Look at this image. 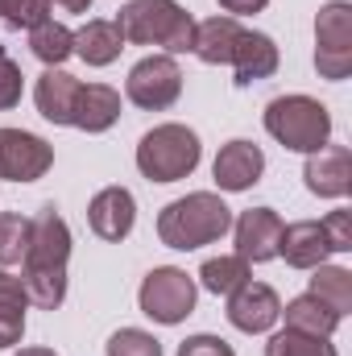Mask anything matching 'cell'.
Segmentation results:
<instances>
[{"label": "cell", "instance_id": "obj_1", "mask_svg": "<svg viewBox=\"0 0 352 356\" xmlns=\"http://www.w3.org/2000/svg\"><path fill=\"white\" fill-rule=\"evenodd\" d=\"M67 261H71V228L54 207H42L29 232V249L21 257V282L33 307L54 311L67 298Z\"/></svg>", "mask_w": 352, "mask_h": 356}, {"label": "cell", "instance_id": "obj_2", "mask_svg": "<svg viewBox=\"0 0 352 356\" xmlns=\"http://www.w3.org/2000/svg\"><path fill=\"white\" fill-rule=\"evenodd\" d=\"M232 232V207L216 195V191H191L175 203L162 207L158 216V236L166 249L191 253L203 245H216Z\"/></svg>", "mask_w": 352, "mask_h": 356}, {"label": "cell", "instance_id": "obj_3", "mask_svg": "<svg viewBox=\"0 0 352 356\" xmlns=\"http://www.w3.org/2000/svg\"><path fill=\"white\" fill-rule=\"evenodd\" d=\"M116 29L133 46H162L170 58L191 54L195 42V17L178 0H129L116 13Z\"/></svg>", "mask_w": 352, "mask_h": 356}, {"label": "cell", "instance_id": "obj_4", "mask_svg": "<svg viewBox=\"0 0 352 356\" xmlns=\"http://www.w3.org/2000/svg\"><path fill=\"white\" fill-rule=\"evenodd\" d=\"M265 133L294 154H315L332 137V112L311 95H278L265 104Z\"/></svg>", "mask_w": 352, "mask_h": 356}, {"label": "cell", "instance_id": "obj_5", "mask_svg": "<svg viewBox=\"0 0 352 356\" xmlns=\"http://www.w3.org/2000/svg\"><path fill=\"white\" fill-rule=\"evenodd\" d=\"M203 158V145L195 137V129L186 124H158L137 141V170L150 182H178V178L195 175Z\"/></svg>", "mask_w": 352, "mask_h": 356}, {"label": "cell", "instance_id": "obj_6", "mask_svg": "<svg viewBox=\"0 0 352 356\" xmlns=\"http://www.w3.org/2000/svg\"><path fill=\"white\" fill-rule=\"evenodd\" d=\"M315 71L332 83L352 75V4L328 0L315 17Z\"/></svg>", "mask_w": 352, "mask_h": 356}, {"label": "cell", "instance_id": "obj_7", "mask_svg": "<svg viewBox=\"0 0 352 356\" xmlns=\"http://www.w3.org/2000/svg\"><path fill=\"white\" fill-rule=\"evenodd\" d=\"M195 298H199L195 277H186V269H175V266L150 269L145 282H141V290H137L141 311H145L154 323H166V327L182 323V319L195 311Z\"/></svg>", "mask_w": 352, "mask_h": 356}, {"label": "cell", "instance_id": "obj_8", "mask_svg": "<svg viewBox=\"0 0 352 356\" xmlns=\"http://www.w3.org/2000/svg\"><path fill=\"white\" fill-rule=\"evenodd\" d=\"M125 95H129L137 108H145V112H166V108H175L178 95H182V71H178V63L170 54H150V58H141V63L129 71V79H125Z\"/></svg>", "mask_w": 352, "mask_h": 356}, {"label": "cell", "instance_id": "obj_9", "mask_svg": "<svg viewBox=\"0 0 352 356\" xmlns=\"http://www.w3.org/2000/svg\"><path fill=\"white\" fill-rule=\"evenodd\" d=\"M54 166V145L25 129H0V178L4 182H38Z\"/></svg>", "mask_w": 352, "mask_h": 356}, {"label": "cell", "instance_id": "obj_10", "mask_svg": "<svg viewBox=\"0 0 352 356\" xmlns=\"http://www.w3.org/2000/svg\"><path fill=\"white\" fill-rule=\"evenodd\" d=\"M278 319H282V298H278L273 286L249 277L245 286H237V290L228 294V323H232L237 332L262 336V332H269Z\"/></svg>", "mask_w": 352, "mask_h": 356}, {"label": "cell", "instance_id": "obj_11", "mask_svg": "<svg viewBox=\"0 0 352 356\" xmlns=\"http://www.w3.org/2000/svg\"><path fill=\"white\" fill-rule=\"evenodd\" d=\"M232 236H237V253L249 266H262L278 257V236H282V216L273 207H249L232 220Z\"/></svg>", "mask_w": 352, "mask_h": 356}, {"label": "cell", "instance_id": "obj_12", "mask_svg": "<svg viewBox=\"0 0 352 356\" xmlns=\"http://www.w3.org/2000/svg\"><path fill=\"white\" fill-rule=\"evenodd\" d=\"M88 224L99 241H125L137 224V199L125 186H104L88 203Z\"/></svg>", "mask_w": 352, "mask_h": 356}, {"label": "cell", "instance_id": "obj_13", "mask_svg": "<svg viewBox=\"0 0 352 356\" xmlns=\"http://www.w3.org/2000/svg\"><path fill=\"white\" fill-rule=\"evenodd\" d=\"M307 191L319 195V199H344L352 191V154L349 145H323L315 154H307Z\"/></svg>", "mask_w": 352, "mask_h": 356}, {"label": "cell", "instance_id": "obj_14", "mask_svg": "<svg viewBox=\"0 0 352 356\" xmlns=\"http://www.w3.org/2000/svg\"><path fill=\"white\" fill-rule=\"evenodd\" d=\"M211 175H216V186L220 191H249L253 182H262L265 175V154L262 145H253V141H228L220 154H216V166H211Z\"/></svg>", "mask_w": 352, "mask_h": 356}, {"label": "cell", "instance_id": "obj_15", "mask_svg": "<svg viewBox=\"0 0 352 356\" xmlns=\"http://www.w3.org/2000/svg\"><path fill=\"white\" fill-rule=\"evenodd\" d=\"M278 257H286V266L294 269H315L332 257V245L323 236L319 220H298V224H282L278 236Z\"/></svg>", "mask_w": 352, "mask_h": 356}, {"label": "cell", "instance_id": "obj_16", "mask_svg": "<svg viewBox=\"0 0 352 356\" xmlns=\"http://www.w3.org/2000/svg\"><path fill=\"white\" fill-rule=\"evenodd\" d=\"M245 25L237 17H207V21H195V42H191V54L207 67H228L232 63V50L241 42Z\"/></svg>", "mask_w": 352, "mask_h": 356}, {"label": "cell", "instance_id": "obj_17", "mask_svg": "<svg viewBox=\"0 0 352 356\" xmlns=\"http://www.w3.org/2000/svg\"><path fill=\"white\" fill-rule=\"evenodd\" d=\"M79 79L67 75L63 67H46L38 75V88H33V99H38V112L50 120V124H71L75 116V99H79Z\"/></svg>", "mask_w": 352, "mask_h": 356}, {"label": "cell", "instance_id": "obj_18", "mask_svg": "<svg viewBox=\"0 0 352 356\" xmlns=\"http://www.w3.org/2000/svg\"><path fill=\"white\" fill-rule=\"evenodd\" d=\"M228 67L237 71V83H241V88L269 79V75L278 71V46H273V38L245 29L241 42H237V50H232V63H228Z\"/></svg>", "mask_w": 352, "mask_h": 356}, {"label": "cell", "instance_id": "obj_19", "mask_svg": "<svg viewBox=\"0 0 352 356\" xmlns=\"http://www.w3.org/2000/svg\"><path fill=\"white\" fill-rule=\"evenodd\" d=\"M116 120H120V91L108 88V83H83L71 124L83 133H108Z\"/></svg>", "mask_w": 352, "mask_h": 356}, {"label": "cell", "instance_id": "obj_20", "mask_svg": "<svg viewBox=\"0 0 352 356\" xmlns=\"http://www.w3.org/2000/svg\"><path fill=\"white\" fill-rule=\"evenodd\" d=\"M25 307H29V294H25L21 273L0 269V348L21 344V336H25Z\"/></svg>", "mask_w": 352, "mask_h": 356}, {"label": "cell", "instance_id": "obj_21", "mask_svg": "<svg viewBox=\"0 0 352 356\" xmlns=\"http://www.w3.org/2000/svg\"><path fill=\"white\" fill-rule=\"evenodd\" d=\"M125 50V38L116 29V21H88L79 33H75V54L88 63V67H108L116 63Z\"/></svg>", "mask_w": 352, "mask_h": 356}, {"label": "cell", "instance_id": "obj_22", "mask_svg": "<svg viewBox=\"0 0 352 356\" xmlns=\"http://www.w3.org/2000/svg\"><path fill=\"white\" fill-rule=\"evenodd\" d=\"M282 315H286V327L307 332V336H323V340H332V332L340 327V315H336L328 302H319L315 294H298V298H290V302L282 307Z\"/></svg>", "mask_w": 352, "mask_h": 356}, {"label": "cell", "instance_id": "obj_23", "mask_svg": "<svg viewBox=\"0 0 352 356\" xmlns=\"http://www.w3.org/2000/svg\"><path fill=\"white\" fill-rule=\"evenodd\" d=\"M307 294H315L319 302H328L340 319L352 311V269L344 266H315L311 269V290Z\"/></svg>", "mask_w": 352, "mask_h": 356}, {"label": "cell", "instance_id": "obj_24", "mask_svg": "<svg viewBox=\"0 0 352 356\" xmlns=\"http://www.w3.org/2000/svg\"><path fill=\"white\" fill-rule=\"evenodd\" d=\"M29 50H33L46 67H63V63L75 54V33H71L63 21L46 17V21H38V25L29 29Z\"/></svg>", "mask_w": 352, "mask_h": 356}, {"label": "cell", "instance_id": "obj_25", "mask_svg": "<svg viewBox=\"0 0 352 356\" xmlns=\"http://www.w3.org/2000/svg\"><path fill=\"white\" fill-rule=\"evenodd\" d=\"M253 277V269L249 261L241 257V253H224V257H207L203 266H199V286L203 290H211V294H232L237 286H245Z\"/></svg>", "mask_w": 352, "mask_h": 356}, {"label": "cell", "instance_id": "obj_26", "mask_svg": "<svg viewBox=\"0 0 352 356\" xmlns=\"http://www.w3.org/2000/svg\"><path fill=\"white\" fill-rule=\"evenodd\" d=\"M265 356H336V348H332V340H323V336H307V332L286 327V332L269 336Z\"/></svg>", "mask_w": 352, "mask_h": 356}, {"label": "cell", "instance_id": "obj_27", "mask_svg": "<svg viewBox=\"0 0 352 356\" xmlns=\"http://www.w3.org/2000/svg\"><path fill=\"white\" fill-rule=\"evenodd\" d=\"M29 232H33V220L17 211H0V266H21L29 249Z\"/></svg>", "mask_w": 352, "mask_h": 356}, {"label": "cell", "instance_id": "obj_28", "mask_svg": "<svg viewBox=\"0 0 352 356\" xmlns=\"http://www.w3.org/2000/svg\"><path fill=\"white\" fill-rule=\"evenodd\" d=\"M108 356H162V344L141 327H120L108 340Z\"/></svg>", "mask_w": 352, "mask_h": 356}, {"label": "cell", "instance_id": "obj_29", "mask_svg": "<svg viewBox=\"0 0 352 356\" xmlns=\"http://www.w3.org/2000/svg\"><path fill=\"white\" fill-rule=\"evenodd\" d=\"M50 17V0H8V13H4V25L8 29H33L38 21Z\"/></svg>", "mask_w": 352, "mask_h": 356}, {"label": "cell", "instance_id": "obj_30", "mask_svg": "<svg viewBox=\"0 0 352 356\" xmlns=\"http://www.w3.org/2000/svg\"><path fill=\"white\" fill-rule=\"evenodd\" d=\"M21 91H25V75H21V67H17L13 58L0 54V112L17 108V104H21Z\"/></svg>", "mask_w": 352, "mask_h": 356}, {"label": "cell", "instance_id": "obj_31", "mask_svg": "<svg viewBox=\"0 0 352 356\" xmlns=\"http://www.w3.org/2000/svg\"><path fill=\"white\" fill-rule=\"evenodd\" d=\"M323 224V236H328V245H332V253H352V211H332L328 220H319Z\"/></svg>", "mask_w": 352, "mask_h": 356}, {"label": "cell", "instance_id": "obj_32", "mask_svg": "<svg viewBox=\"0 0 352 356\" xmlns=\"http://www.w3.org/2000/svg\"><path fill=\"white\" fill-rule=\"evenodd\" d=\"M178 356H237L232 353V344L228 340H220V336H191V340H182L178 344Z\"/></svg>", "mask_w": 352, "mask_h": 356}, {"label": "cell", "instance_id": "obj_33", "mask_svg": "<svg viewBox=\"0 0 352 356\" xmlns=\"http://www.w3.org/2000/svg\"><path fill=\"white\" fill-rule=\"evenodd\" d=\"M269 0H220V8H224V17H253V13H262Z\"/></svg>", "mask_w": 352, "mask_h": 356}, {"label": "cell", "instance_id": "obj_34", "mask_svg": "<svg viewBox=\"0 0 352 356\" xmlns=\"http://www.w3.org/2000/svg\"><path fill=\"white\" fill-rule=\"evenodd\" d=\"M58 13H88L91 8V0H50Z\"/></svg>", "mask_w": 352, "mask_h": 356}, {"label": "cell", "instance_id": "obj_35", "mask_svg": "<svg viewBox=\"0 0 352 356\" xmlns=\"http://www.w3.org/2000/svg\"><path fill=\"white\" fill-rule=\"evenodd\" d=\"M13 356H58L54 348H21V353H13Z\"/></svg>", "mask_w": 352, "mask_h": 356}, {"label": "cell", "instance_id": "obj_36", "mask_svg": "<svg viewBox=\"0 0 352 356\" xmlns=\"http://www.w3.org/2000/svg\"><path fill=\"white\" fill-rule=\"evenodd\" d=\"M4 13H8V0H0V21H4Z\"/></svg>", "mask_w": 352, "mask_h": 356}]
</instances>
